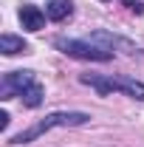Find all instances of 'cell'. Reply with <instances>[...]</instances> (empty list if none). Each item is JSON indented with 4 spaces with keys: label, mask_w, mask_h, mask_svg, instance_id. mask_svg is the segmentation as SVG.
<instances>
[{
    "label": "cell",
    "mask_w": 144,
    "mask_h": 147,
    "mask_svg": "<svg viewBox=\"0 0 144 147\" xmlns=\"http://www.w3.org/2000/svg\"><path fill=\"white\" fill-rule=\"evenodd\" d=\"M90 116L88 113H79V110H59V113H48L42 122H37L34 127L23 130L17 136H11V142L9 144H28V142H34L40 139L42 133H48L51 127H76V125H88Z\"/></svg>",
    "instance_id": "obj_1"
},
{
    "label": "cell",
    "mask_w": 144,
    "mask_h": 147,
    "mask_svg": "<svg viewBox=\"0 0 144 147\" xmlns=\"http://www.w3.org/2000/svg\"><path fill=\"white\" fill-rule=\"evenodd\" d=\"M79 82H82V85H90L99 96H108V93H113V91H122V93H127V96H133V99L144 102V82L130 79V76H99V74H82Z\"/></svg>",
    "instance_id": "obj_2"
},
{
    "label": "cell",
    "mask_w": 144,
    "mask_h": 147,
    "mask_svg": "<svg viewBox=\"0 0 144 147\" xmlns=\"http://www.w3.org/2000/svg\"><path fill=\"white\" fill-rule=\"evenodd\" d=\"M54 48H59L62 54H68V57L90 59V62H108V59H113V48L93 45V42H85V40H65V37H57Z\"/></svg>",
    "instance_id": "obj_3"
},
{
    "label": "cell",
    "mask_w": 144,
    "mask_h": 147,
    "mask_svg": "<svg viewBox=\"0 0 144 147\" xmlns=\"http://www.w3.org/2000/svg\"><path fill=\"white\" fill-rule=\"evenodd\" d=\"M37 82L34 71H9L3 76V85H0V99H14V96H23L31 85Z\"/></svg>",
    "instance_id": "obj_4"
},
{
    "label": "cell",
    "mask_w": 144,
    "mask_h": 147,
    "mask_svg": "<svg viewBox=\"0 0 144 147\" xmlns=\"http://www.w3.org/2000/svg\"><path fill=\"white\" fill-rule=\"evenodd\" d=\"M20 23L26 31H40V28H45V11H40L31 3H23L20 6Z\"/></svg>",
    "instance_id": "obj_5"
},
{
    "label": "cell",
    "mask_w": 144,
    "mask_h": 147,
    "mask_svg": "<svg viewBox=\"0 0 144 147\" xmlns=\"http://www.w3.org/2000/svg\"><path fill=\"white\" fill-rule=\"evenodd\" d=\"M73 14V3L71 0H51L48 6H45V17L54 20V23H62V20H68Z\"/></svg>",
    "instance_id": "obj_6"
},
{
    "label": "cell",
    "mask_w": 144,
    "mask_h": 147,
    "mask_svg": "<svg viewBox=\"0 0 144 147\" xmlns=\"http://www.w3.org/2000/svg\"><path fill=\"white\" fill-rule=\"evenodd\" d=\"M0 51L6 57H14V54H26L28 51V42L23 37H14V34H3L0 37Z\"/></svg>",
    "instance_id": "obj_7"
},
{
    "label": "cell",
    "mask_w": 144,
    "mask_h": 147,
    "mask_svg": "<svg viewBox=\"0 0 144 147\" xmlns=\"http://www.w3.org/2000/svg\"><path fill=\"white\" fill-rule=\"evenodd\" d=\"M42 96H45L42 85H40V82H34V85L23 93L20 99H23V105H26V108H40V105H42Z\"/></svg>",
    "instance_id": "obj_8"
},
{
    "label": "cell",
    "mask_w": 144,
    "mask_h": 147,
    "mask_svg": "<svg viewBox=\"0 0 144 147\" xmlns=\"http://www.w3.org/2000/svg\"><path fill=\"white\" fill-rule=\"evenodd\" d=\"M124 6L130 11H136V14H144V3L141 0H124Z\"/></svg>",
    "instance_id": "obj_9"
},
{
    "label": "cell",
    "mask_w": 144,
    "mask_h": 147,
    "mask_svg": "<svg viewBox=\"0 0 144 147\" xmlns=\"http://www.w3.org/2000/svg\"><path fill=\"white\" fill-rule=\"evenodd\" d=\"M0 127L3 130L9 127V113H6V110H0Z\"/></svg>",
    "instance_id": "obj_10"
}]
</instances>
